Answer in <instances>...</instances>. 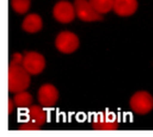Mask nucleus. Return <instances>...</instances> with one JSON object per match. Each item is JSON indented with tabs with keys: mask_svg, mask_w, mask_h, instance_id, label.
Returning <instances> with one entry per match:
<instances>
[{
	"mask_svg": "<svg viewBox=\"0 0 153 137\" xmlns=\"http://www.w3.org/2000/svg\"><path fill=\"white\" fill-rule=\"evenodd\" d=\"M23 56L19 53L12 55V60L8 68V91L11 93H18L25 91L31 82L30 74L22 65Z\"/></svg>",
	"mask_w": 153,
	"mask_h": 137,
	"instance_id": "obj_1",
	"label": "nucleus"
},
{
	"mask_svg": "<svg viewBox=\"0 0 153 137\" xmlns=\"http://www.w3.org/2000/svg\"><path fill=\"white\" fill-rule=\"evenodd\" d=\"M130 108L137 114H146L153 109V96L146 91L134 93L130 99Z\"/></svg>",
	"mask_w": 153,
	"mask_h": 137,
	"instance_id": "obj_2",
	"label": "nucleus"
},
{
	"mask_svg": "<svg viewBox=\"0 0 153 137\" xmlns=\"http://www.w3.org/2000/svg\"><path fill=\"white\" fill-rule=\"evenodd\" d=\"M74 7H75L76 15L80 20L91 22V21H100L104 19L100 13H98L95 10L89 0H75Z\"/></svg>",
	"mask_w": 153,
	"mask_h": 137,
	"instance_id": "obj_3",
	"label": "nucleus"
},
{
	"mask_svg": "<svg viewBox=\"0 0 153 137\" xmlns=\"http://www.w3.org/2000/svg\"><path fill=\"white\" fill-rule=\"evenodd\" d=\"M55 45L59 52L65 54H71L78 48L79 40L77 38V35L72 32L63 31L56 36Z\"/></svg>",
	"mask_w": 153,
	"mask_h": 137,
	"instance_id": "obj_4",
	"label": "nucleus"
},
{
	"mask_svg": "<svg viewBox=\"0 0 153 137\" xmlns=\"http://www.w3.org/2000/svg\"><path fill=\"white\" fill-rule=\"evenodd\" d=\"M22 65L30 75H38L45 67V59L36 52H28L23 56Z\"/></svg>",
	"mask_w": 153,
	"mask_h": 137,
	"instance_id": "obj_5",
	"label": "nucleus"
},
{
	"mask_svg": "<svg viewBox=\"0 0 153 137\" xmlns=\"http://www.w3.org/2000/svg\"><path fill=\"white\" fill-rule=\"evenodd\" d=\"M53 15L61 23H70L76 15L75 7L68 1H59L54 6Z\"/></svg>",
	"mask_w": 153,
	"mask_h": 137,
	"instance_id": "obj_6",
	"label": "nucleus"
},
{
	"mask_svg": "<svg viewBox=\"0 0 153 137\" xmlns=\"http://www.w3.org/2000/svg\"><path fill=\"white\" fill-rule=\"evenodd\" d=\"M38 98L40 105L43 108H52L55 105L59 100V91L53 85L46 83L39 89Z\"/></svg>",
	"mask_w": 153,
	"mask_h": 137,
	"instance_id": "obj_7",
	"label": "nucleus"
},
{
	"mask_svg": "<svg viewBox=\"0 0 153 137\" xmlns=\"http://www.w3.org/2000/svg\"><path fill=\"white\" fill-rule=\"evenodd\" d=\"M119 123L117 116L111 112H104L96 115L93 121V128L94 130H118Z\"/></svg>",
	"mask_w": 153,
	"mask_h": 137,
	"instance_id": "obj_8",
	"label": "nucleus"
},
{
	"mask_svg": "<svg viewBox=\"0 0 153 137\" xmlns=\"http://www.w3.org/2000/svg\"><path fill=\"white\" fill-rule=\"evenodd\" d=\"M138 8L137 0H114V11L118 15L127 17L136 12Z\"/></svg>",
	"mask_w": 153,
	"mask_h": 137,
	"instance_id": "obj_9",
	"label": "nucleus"
},
{
	"mask_svg": "<svg viewBox=\"0 0 153 137\" xmlns=\"http://www.w3.org/2000/svg\"><path fill=\"white\" fill-rule=\"evenodd\" d=\"M22 29L29 33H35L42 29V19L39 14L31 13L25 18L22 22Z\"/></svg>",
	"mask_w": 153,
	"mask_h": 137,
	"instance_id": "obj_10",
	"label": "nucleus"
},
{
	"mask_svg": "<svg viewBox=\"0 0 153 137\" xmlns=\"http://www.w3.org/2000/svg\"><path fill=\"white\" fill-rule=\"evenodd\" d=\"M28 119L33 123L42 126L46 121V113L42 109V105H32L28 109Z\"/></svg>",
	"mask_w": 153,
	"mask_h": 137,
	"instance_id": "obj_11",
	"label": "nucleus"
},
{
	"mask_svg": "<svg viewBox=\"0 0 153 137\" xmlns=\"http://www.w3.org/2000/svg\"><path fill=\"white\" fill-rule=\"evenodd\" d=\"M89 2L95 10L100 14L107 13L114 7V0H89Z\"/></svg>",
	"mask_w": 153,
	"mask_h": 137,
	"instance_id": "obj_12",
	"label": "nucleus"
},
{
	"mask_svg": "<svg viewBox=\"0 0 153 137\" xmlns=\"http://www.w3.org/2000/svg\"><path fill=\"white\" fill-rule=\"evenodd\" d=\"M13 102L18 108H30L32 103V96L25 91H21V92L16 93Z\"/></svg>",
	"mask_w": 153,
	"mask_h": 137,
	"instance_id": "obj_13",
	"label": "nucleus"
},
{
	"mask_svg": "<svg viewBox=\"0 0 153 137\" xmlns=\"http://www.w3.org/2000/svg\"><path fill=\"white\" fill-rule=\"evenodd\" d=\"M31 0H11V6L17 13L23 14L29 10Z\"/></svg>",
	"mask_w": 153,
	"mask_h": 137,
	"instance_id": "obj_14",
	"label": "nucleus"
},
{
	"mask_svg": "<svg viewBox=\"0 0 153 137\" xmlns=\"http://www.w3.org/2000/svg\"><path fill=\"white\" fill-rule=\"evenodd\" d=\"M40 125L38 124L33 123L31 121H28V122H25V123L21 124L20 126H19V130H40Z\"/></svg>",
	"mask_w": 153,
	"mask_h": 137,
	"instance_id": "obj_15",
	"label": "nucleus"
},
{
	"mask_svg": "<svg viewBox=\"0 0 153 137\" xmlns=\"http://www.w3.org/2000/svg\"><path fill=\"white\" fill-rule=\"evenodd\" d=\"M13 101L12 99H8V114H11L13 111Z\"/></svg>",
	"mask_w": 153,
	"mask_h": 137,
	"instance_id": "obj_16",
	"label": "nucleus"
}]
</instances>
